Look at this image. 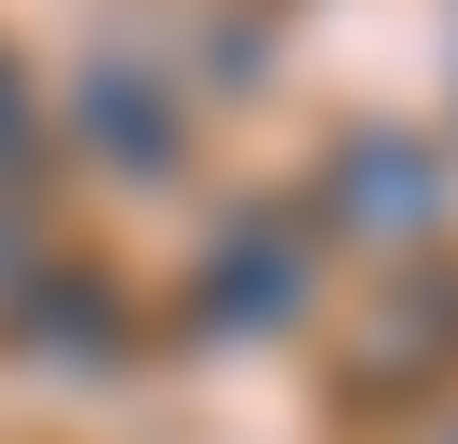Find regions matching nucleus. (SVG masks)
Segmentation results:
<instances>
[{
    "label": "nucleus",
    "mask_w": 458,
    "mask_h": 444,
    "mask_svg": "<svg viewBox=\"0 0 458 444\" xmlns=\"http://www.w3.org/2000/svg\"><path fill=\"white\" fill-rule=\"evenodd\" d=\"M337 215H364V243H418L431 215H445V162L418 148V135H364V148H337Z\"/></svg>",
    "instance_id": "obj_1"
},
{
    "label": "nucleus",
    "mask_w": 458,
    "mask_h": 444,
    "mask_svg": "<svg viewBox=\"0 0 458 444\" xmlns=\"http://www.w3.org/2000/svg\"><path fill=\"white\" fill-rule=\"evenodd\" d=\"M216 310H229V323H243V310H257V323L297 310V243H229V256H216Z\"/></svg>",
    "instance_id": "obj_2"
}]
</instances>
